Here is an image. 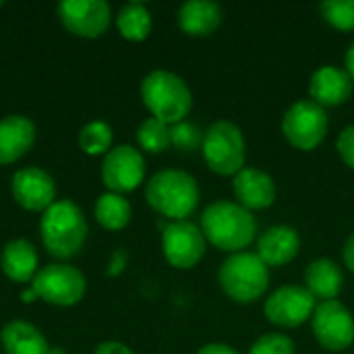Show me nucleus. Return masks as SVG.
I'll return each mask as SVG.
<instances>
[{"mask_svg":"<svg viewBox=\"0 0 354 354\" xmlns=\"http://www.w3.org/2000/svg\"><path fill=\"white\" fill-rule=\"evenodd\" d=\"M344 64H346V73L351 75V79H353V83H354V41L348 46V50H346Z\"/></svg>","mask_w":354,"mask_h":354,"instance_id":"34","label":"nucleus"},{"mask_svg":"<svg viewBox=\"0 0 354 354\" xmlns=\"http://www.w3.org/2000/svg\"><path fill=\"white\" fill-rule=\"evenodd\" d=\"M282 135L299 151L317 149L330 129L326 108L313 100H297L282 116Z\"/></svg>","mask_w":354,"mask_h":354,"instance_id":"7","label":"nucleus"},{"mask_svg":"<svg viewBox=\"0 0 354 354\" xmlns=\"http://www.w3.org/2000/svg\"><path fill=\"white\" fill-rule=\"evenodd\" d=\"M10 195L23 209L44 214L52 203H56V183L46 170L25 166L12 174Z\"/></svg>","mask_w":354,"mask_h":354,"instance_id":"14","label":"nucleus"},{"mask_svg":"<svg viewBox=\"0 0 354 354\" xmlns=\"http://www.w3.org/2000/svg\"><path fill=\"white\" fill-rule=\"evenodd\" d=\"M0 6H2V2H0Z\"/></svg>","mask_w":354,"mask_h":354,"instance_id":"37","label":"nucleus"},{"mask_svg":"<svg viewBox=\"0 0 354 354\" xmlns=\"http://www.w3.org/2000/svg\"><path fill=\"white\" fill-rule=\"evenodd\" d=\"M203 135H205V131H201L195 122H189V120L176 122L170 127L172 145L180 151H193V149L201 147Z\"/></svg>","mask_w":354,"mask_h":354,"instance_id":"28","label":"nucleus"},{"mask_svg":"<svg viewBox=\"0 0 354 354\" xmlns=\"http://www.w3.org/2000/svg\"><path fill=\"white\" fill-rule=\"evenodd\" d=\"M317 301L313 295L299 284H286L276 288L263 305V315L272 326L299 328L313 317Z\"/></svg>","mask_w":354,"mask_h":354,"instance_id":"11","label":"nucleus"},{"mask_svg":"<svg viewBox=\"0 0 354 354\" xmlns=\"http://www.w3.org/2000/svg\"><path fill=\"white\" fill-rule=\"evenodd\" d=\"M199 185L193 174L176 168L156 172L145 187L149 207L170 222L189 220L199 205Z\"/></svg>","mask_w":354,"mask_h":354,"instance_id":"3","label":"nucleus"},{"mask_svg":"<svg viewBox=\"0 0 354 354\" xmlns=\"http://www.w3.org/2000/svg\"><path fill=\"white\" fill-rule=\"evenodd\" d=\"M311 330L322 348L330 353H342L354 342L353 313L338 299L317 303L311 317Z\"/></svg>","mask_w":354,"mask_h":354,"instance_id":"9","label":"nucleus"},{"mask_svg":"<svg viewBox=\"0 0 354 354\" xmlns=\"http://www.w3.org/2000/svg\"><path fill=\"white\" fill-rule=\"evenodd\" d=\"M139 93L147 112L170 127L187 120L193 108V93L185 79L164 68L151 71L141 81Z\"/></svg>","mask_w":354,"mask_h":354,"instance_id":"4","label":"nucleus"},{"mask_svg":"<svg viewBox=\"0 0 354 354\" xmlns=\"http://www.w3.org/2000/svg\"><path fill=\"white\" fill-rule=\"evenodd\" d=\"M39 257L35 247L25 239H12L4 245L0 255L2 274L15 284H31L39 272Z\"/></svg>","mask_w":354,"mask_h":354,"instance_id":"19","label":"nucleus"},{"mask_svg":"<svg viewBox=\"0 0 354 354\" xmlns=\"http://www.w3.org/2000/svg\"><path fill=\"white\" fill-rule=\"evenodd\" d=\"M56 15L71 35L83 39L102 37L112 23L110 4L104 0H62L56 6Z\"/></svg>","mask_w":354,"mask_h":354,"instance_id":"10","label":"nucleus"},{"mask_svg":"<svg viewBox=\"0 0 354 354\" xmlns=\"http://www.w3.org/2000/svg\"><path fill=\"white\" fill-rule=\"evenodd\" d=\"M153 27L151 12L141 2H129L116 12V29L127 41H143L149 37Z\"/></svg>","mask_w":354,"mask_h":354,"instance_id":"24","label":"nucleus"},{"mask_svg":"<svg viewBox=\"0 0 354 354\" xmlns=\"http://www.w3.org/2000/svg\"><path fill=\"white\" fill-rule=\"evenodd\" d=\"M249 354H297V348H295L292 338H288L286 334L270 332V334L259 336L251 344Z\"/></svg>","mask_w":354,"mask_h":354,"instance_id":"29","label":"nucleus"},{"mask_svg":"<svg viewBox=\"0 0 354 354\" xmlns=\"http://www.w3.org/2000/svg\"><path fill=\"white\" fill-rule=\"evenodd\" d=\"M303 280H305L303 286L313 295V299L317 303L336 301L344 288V274H342L340 266L330 257L313 259L307 266Z\"/></svg>","mask_w":354,"mask_h":354,"instance_id":"21","label":"nucleus"},{"mask_svg":"<svg viewBox=\"0 0 354 354\" xmlns=\"http://www.w3.org/2000/svg\"><path fill=\"white\" fill-rule=\"evenodd\" d=\"M114 131L104 120H91L79 131V147L87 156H106L112 149Z\"/></svg>","mask_w":354,"mask_h":354,"instance_id":"25","label":"nucleus"},{"mask_svg":"<svg viewBox=\"0 0 354 354\" xmlns=\"http://www.w3.org/2000/svg\"><path fill=\"white\" fill-rule=\"evenodd\" d=\"M301 251V234L288 224L270 226L257 239V257L268 268H282L290 263Z\"/></svg>","mask_w":354,"mask_h":354,"instance_id":"17","label":"nucleus"},{"mask_svg":"<svg viewBox=\"0 0 354 354\" xmlns=\"http://www.w3.org/2000/svg\"><path fill=\"white\" fill-rule=\"evenodd\" d=\"M145 180V158L133 145L112 147L102 162V183L110 193H131Z\"/></svg>","mask_w":354,"mask_h":354,"instance_id":"13","label":"nucleus"},{"mask_svg":"<svg viewBox=\"0 0 354 354\" xmlns=\"http://www.w3.org/2000/svg\"><path fill=\"white\" fill-rule=\"evenodd\" d=\"M220 288L234 303H255L270 288V268L257 253H232L218 272Z\"/></svg>","mask_w":354,"mask_h":354,"instance_id":"5","label":"nucleus"},{"mask_svg":"<svg viewBox=\"0 0 354 354\" xmlns=\"http://www.w3.org/2000/svg\"><path fill=\"white\" fill-rule=\"evenodd\" d=\"M0 344L6 354H50L46 336L29 322L15 319L0 332Z\"/></svg>","mask_w":354,"mask_h":354,"instance_id":"22","label":"nucleus"},{"mask_svg":"<svg viewBox=\"0 0 354 354\" xmlns=\"http://www.w3.org/2000/svg\"><path fill=\"white\" fill-rule=\"evenodd\" d=\"M35 124L23 114H8L0 118V166L15 164L35 143Z\"/></svg>","mask_w":354,"mask_h":354,"instance_id":"18","label":"nucleus"},{"mask_svg":"<svg viewBox=\"0 0 354 354\" xmlns=\"http://www.w3.org/2000/svg\"><path fill=\"white\" fill-rule=\"evenodd\" d=\"M336 149L340 160L354 170V124H348L340 131L336 139Z\"/></svg>","mask_w":354,"mask_h":354,"instance_id":"30","label":"nucleus"},{"mask_svg":"<svg viewBox=\"0 0 354 354\" xmlns=\"http://www.w3.org/2000/svg\"><path fill=\"white\" fill-rule=\"evenodd\" d=\"M342 259H344V266L354 274V232L348 236V241L344 243V249H342Z\"/></svg>","mask_w":354,"mask_h":354,"instance_id":"33","label":"nucleus"},{"mask_svg":"<svg viewBox=\"0 0 354 354\" xmlns=\"http://www.w3.org/2000/svg\"><path fill=\"white\" fill-rule=\"evenodd\" d=\"M93 354H135L127 344L122 342H116V340H108V342H102L95 346Z\"/></svg>","mask_w":354,"mask_h":354,"instance_id":"31","label":"nucleus"},{"mask_svg":"<svg viewBox=\"0 0 354 354\" xmlns=\"http://www.w3.org/2000/svg\"><path fill=\"white\" fill-rule=\"evenodd\" d=\"M222 6L214 0H189L178 8L176 23L191 37H207L222 25Z\"/></svg>","mask_w":354,"mask_h":354,"instance_id":"20","label":"nucleus"},{"mask_svg":"<svg viewBox=\"0 0 354 354\" xmlns=\"http://www.w3.org/2000/svg\"><path fill=\"white\" fill-rule=\"evenodd\" d=\"M35 299H37V297H35L33 288L29 286V290H25V292H23V301H25V303H31V301H35Z\"/></svg>","mask_w":354,"mask_h":354,"instance_id":"36","label":"nucleus"},{"mask_svg":"<svg viewBox=\"0 0 354 354\" xmlns=\"http://www.w3.org/2000/svg\"><path fill=\"white\" fill-rule=\"evenodd\" d=\"M35 297L54 307H73L83 301L87 290V280L75 266L56 261L44 266L33 282L29 284Z\"/></svg>","mask_w":354,"mask_h":354,"instance_id":"8","label":"nucleus"},{"mask_svg":"<svg viewBox=\"0 0 354 354\" xmlns=\"http://www.w3.org/2000/svg\"><path fill=\"white\" fill-rule=\"evenodd\" d=\"M122 268H124V255H122V253H116V255L112 257V268H110V274H118Z\"/></svg>","mask_w":354,"mask_h":354,"instance_id":"35","label":"nucleus"},{"mask_svg":"<svg viewBox=\"0 0 354 354\" xmlns=\"http://www.w3.org/2000/svg\"><path fill=\"white\" fill-rule=\"evenodd\" d=\"M207 241L191 220L170 222L162 230V251L166 261L176 270L195 268L205 255Z\"/></svg>","mask_w":354,"mask_h":354,"instance_id":"12","label":"nucleus"},{"mask_svg":"<svg viewBox=\"0 0 354 354\" xmlns=\"http://www.w3.org/2000/svg\"><path fill=\"white\" fill-rule=\"evenodd\" d=\"M232 193L236 203L249 212H261L276 203V183L259 168L245 166L239 174H234Z\"/></svg>","mask_w":354,"mask_h":354,"instance_id":"15","label":"nucleus"},{"mask_svg":"<svg viewBox=\"0 0 354 354\" xmlns=\"http://www.w3.org/2000/svg\"><path fill=\"white\" fill-rule=\"evenodd\" d=\"M319 12L330 27L354 31V0H328L319 6Z\"/></svg>","mask_w":354,"mask_h":354,"instance_id":"27","label":"nucleus"},{"mask_svg":"<svg viewBox=\"0 0 354 354\" xmlns=\"http://www.w3.org/2000/svg\"><path fill=\"white\" fill-rule=\"evenodd\" d=\"M199 228L212 247L230 255L245 251L257 234L253 212L228 199L209 203L201 214Z\"/></svg>","mask_w":354,"mask_h":354,"instance_id":"1","label":"nucleus"},{"mask_svg":"<svg viewBox=\"0 0 354 354\" xmlns=\"http://www.w3.org/2000/svg\"><path fill=\"white\" fill-rule=\"evenodd\" d=\"M197 354H241L239 351H234L230 344H222V342H209V344H203Z\"/></svg>","mask_w":354,"mask_h":354,"instance_id":"32","label":"nucleus"},{"mask_svg":"<svg viewBox=\"0 0 354 354\" xmlns=\"http://www.w3.org/2000/svg\"><path fill=\"white\" fill-rule=\"evenodd\" d=\"M137 143L147 153H162L172 145L170 139V124L149 116L137 129Z\"/></svg>","mask_w":354,"mask_h":354,"instance_id":"26","label":"nucleus"},{"mask_svg":"<svg viewBox=\"0 0 354 354\" xmlns=\"http://www.w3.org/2000/svg\"><path fill=\"white\" fill-rule=\"evenodd\" d=\"M93 216L104 230L118 232V230L129 226V222L133 218V207L124 195L106 191L104 195L97 197L95 207H93Z\"/></svg>","mask_w":354,"mask_h":354,"instance_id":"23","label":"nucleus"},{"mask_svg":"<svg viewBox=\"0 0 354 354\" xmlns=\"http://www.w3.org/2000/svg\"><path fill=\"white\" fill-rule=\"evenodd\" d=\"M201 153L212 172L220 176L239 174L247 162V141L241 127L230 120L209 124L203 135Z\"/></svg>","mask_w":354,"mask_h":354,"instance_id":"6","label":"nucleus"},{"mask_svg":"<svg viewBox=\"0 0 354 354\" xmlns=\"http://www.w3.org/2000/svg\"><path fill=\"white\" fill-rule=\"evenodd\" d=\"M87 220L83 209L71 199H56L39 220V236L46 251L62 263L77 257L87 241Z\"/></svg>","mask_w":354,"mask_h":354,"instance_id":"2","label":"nucleus"},{"mask_svg":"<svg viewBox=\"0 0 354 354\" xmlns=\"http://www.w3.org/2000/svg\"><path fill=\"white\" fill-rule=\"evenodd\" d=\"M354 83L346 68H338L334 64L319 66L309 79V95L322 108L342 106L351 100Z\"/></svg>","mask_w":354,"mask_h":354,"instance_id":"16","label":"nucleus"}]
</instances>
